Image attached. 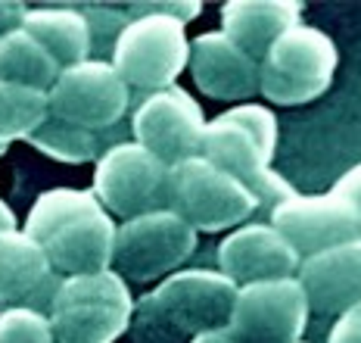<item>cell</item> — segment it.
Returning a JSON list of instances; mask_svg holds the SVG:
<instances>
[{
    "label": "cell",
    "instance_id": "1",
    "mask_svg": "<svg viewBox=\"0 0 361 343\" xmlns=\"http://www.w3.org/2000/svg\"><path fill=\"white\" fill-rule=\"evenodd\" d=\"M237 284L212 268H187L134 303L128 343H190L200 334L228 331Z\"/></svg>",
    "mask_w": 361,
    "mask_h": 343
},
{
    "label": "cell",
    "instance_id": "2",
    "mask_svg": "<svg viewBox=\"0 0 361 343\" xmlns=\"http://www.w3.org/2000/svg\"><path fill=\"white\" fill-rule=\"evenodd\" d=\"M25 234L44 250L54 272L66 278L106 272L112 263L116 225L87 191L59 188L41 193L28 212Z\"/></svg>",
    "mask_w": 361,
    "mask_h": 343
},
{
    "label": "cell",
    "instance_id": "3",
    "mask_svg": "<svg viewBox=\"0 0 361 343\" xmlns=\"http://www.w3.org/2000/svg\"><path fill=\"white\" fill-rule=\"evenodd\" d=\"M134 312L131 290L112 268L63 278L47 322L56 343H112L128 331Z\"/></svg>",
    "mask_w": 361,
    "mask_h": 343
},
{
    "label": "cell",
    "instance_id": "4",
    "mask_svg": "<svg viewBox=\"0 0 361 343\" xmlns=\"http://www.w3.org/2000/svg\"><path fill=\"white\" fill-rule=\"evenodd\" d=\"M336 44L314 25L287 28L259 63V91L277 107H299L321 97L334 81Z\"/></svg>",
    "mask_w": 361,
    "mask_h": 343
},
{
    "label": "cell",
    "instance_id": "5",
    "mask_svg": "<svg viewBox=\"0 0 361 343\" xmlns=\"http://www.w3.org/2000/svg\"><path fill=\"white\" fill-rule=\"evenodd\" d=\"M187 59H190V41L184 22L162 13L131 19L112 47V69L131 91V100L134 94L144 100L149 94L171 88L184 72Z\"/></svg>",
    "mask_w": 361,
    "mask_h": 343
},
{
    "label": "cell",
    "instance_id": "6",
    "mask_svg": "<svg viewBox=\"0 0 361 343\" xmlns=\"http://www.w3.org/2000/svg\"><path fill=\"white\" fill-rule=\"evenodd\" d=\"M169 212L193 231H224L259 212V200L202 156L169 169Z\"/></svg>",
    "mask_w": 361,
    "mask_h": 343
},
{
    "label": "cell",
    "instance_id": "7",
    "mask_svg": "<svg viewBox=\"0 0 361 343\" xmlns=\"http://www.w3.org/2000/svg\"><path fill=\"white\" fill-rule=\"evenodd\" d=\"M197 250V231L180 222L175 212H149L128 219L116 228L112 241V272L122 281H156L184 265Z\"/></svg>",
    "mask_w": 361,
    "mask_h": 343
},
{
    "label": "cell",
    "instance_id": "8",
    "mask_svg": "<svg viewBox=\"0 0 361 343\" xmlns=\"http://www.w3.org/2000/svg\"><path fill=\"white\" fill-rule=\"evenodd\" d=\"M94 197L118 219L169 210V166L147 153L140 144H112L97 160Z\"/></svg>",
    "mask_w": 361,
    "mask_h": 343
},
{
    "label": "cell",
    "instance_id": "9",
    "mask_svg": "<svg viewBox=\"0 0 361 343\" xmlns=\"http://www.w3.org/2000/svg\"><path fill=\"white\" fill-rule=\"evenodd\" d=\"M128 109L131 91L112 69V63L100 59H85L72 69H63L56 85L47 91V113L87 131L116 128Z\"/></svg>",
    "mask_w": 361,
    "mask_h": 343
},
{
    "label": "cell",
    "instance_id": "10",
    "mask_svg": "<svg viewBox=\"0 0 361 343\" xmlns=\"http://www.w3.org/2000/svg\"><path fill=\"white\" fill-rule=\"evenodd\" d=\"M202 131H206V119L200 103L175 85L144 97L131 116L134 144H140L169 169L200 156Z\"/></svg>",
    "mask_w": 361,
    "mask_h": 343
},
{
    "label": "cell",
    "instance_id": "11",
    "mask_svg": "<svg viewBox=\"0 0 361 343\" xmlns=\"http://www.w3.org/2000/svg\"><path fill=\"white\" fill-rule=\"evenodd\" d=\"M308 325V300L296 278L262 281L237 290L228 334L234 343H299Z\"/></svg>",
    "mask_w": 361,
    "mask_h": 343
},
{
    "label": "cell",
    "instance_id": "12",
    "mask_svg": "<svg viewBox=\"0 0 361 343\" xmlns=\"http://www.w3.org/2000/svg\"><path fill=\"white\" fill-rule=\"evenodd\" d=\"M271 228L283 234L299 259H308L340 243L361 241V210L336 193H293L271 210Z\"/></svg>",
    "mask_w": 361,
    "mask_h": 343
},
{
    "label": "cell",
    "instance_id": "13",
    "mask_svg": "<svg viewBox=\"0 0 361 343\" xmlns=\"http://www.w3.org/2000/svg\"><path fill=\"white\" fill-rule=\"evenodd\" d=\"M200 156L206 162H212L215 169L228 172L234 181H240L246 191L259 200V210L271 212L277 203H283L293 197V184L283 175H277L268 166V156L262 153V147L252 140V134H246L240 125H231L224 119H212L202 131V147Z\"/></svg>",
    "mask_w": 361,
    "mask_h": 343
},
{
    "label": "cell",
    "instance_id": "14",
    "mask_svg": "<svg viewBox=\"0 0 361 343\" xmlns=\"http://www.w3.org/2000/svg\"><path fill=\"white\" fill-rule=\"evenodd\" d=\"M63 275L25 231H0V306L47 315Z\"/></svg>",
    "mask_w": 361,
    "mask_h": 343
},
{
    "label": "cell",
    "instance_id": "15",
    "mask_svg": "<svg viewBox=\"0 0 361 343\" xmlns=\"http://www.w3.org/2000/svg\"><path fill=\"white\" fill-rule=\"evenodd\" d=\"M302 259L271 225H243L218 243V265L228 281L237 287L283 281L299 272Z\"/></svg>",
    "mask_w": 361,
    "mask_h": 343
},
{
    "label": "cell",
    "instance_id": "16",
    "mask_svg": "<svg viewBox=\"0 0 361 343\" xmlns=\"http://www.w3.org/2000/svg\"><path fill=\"white\" fill-rule=\"evenodd\" d=\"M296 281L308 300V312L318 318L343 315L361 303V241L340 243L302 259Z\"/></svg>",
    "mask_w": 361,
    "mask_h": 343
},
{
    "label": "cell",
    "instance_id": "17",
    "mask_svg": "<svg viewBox=\"0 0 361 343\" xmlns=\"http://www.w3.org/2000/svg\"><path fill=\"white\" fill-rule=\"evenodd\" d=\"M190 76L212 100H246L259 91V63L224 32H206L190 44Z\"/></svg>",
    "mask_w": 361,
    "mask_h": 343
},
{
    "label": "cell",
    "instance_id": "18",
    "mask_svg": "<svg viewBox=\"0 0 361 343\" xmlns=\"http://www.w3.org/2000/svg\"><path fill=\"white\" fill-rule=\"evenodd\" d=\"M299 19H302L299 0H234L221 6L224 35L255 63H262L271 44L287 28L299 25Z\"/></svg>",
    "mask_w": 361,
    "mask_h": 343
},
{
    "label": "cell",
    "instance_id": "19",
    "mask_svg": "<svg viewBox=\"0 0 361 343\" xmlns=\"http://www.w3.org/2000/svg\"><path fill=\"white\" fill-rule=\"evenodd\" d=\"M19 28L54 56L59 72L90 59V32H87L85 16L78 13V6L25 10Z\"/></svg>",
    "mask_w": 361,
    "mask_h": 343
},
{
    "label": "cell",
    "instance_id": "20",
    "mask_svg": "<svg viewBox=\"0 0 361 343\" xmlns=\"http://www.w3.org/2000/svg\"><path fill=\"white\" fill-rule=\"evenodd\" d=\"M56 78L59 66L54 63V56L22 28L0 38V81L4 85H19L47 94L56 85Z\"/></svg>",
    "mask_w": 361,
    "mask_h": 343
},
{
    "label": "cell",
    "instance_id": "21",
    "mask_svg": "<svg viewBox=\"0 0 361 343\" xmlns=\"http://www.w3.org/2000/svg\"><path fill=\"white\" fill-rule=\"evenodd\" d=\"M118 128V125H116ZM109 128V131H116ZM109 131H87L78 128V125H69L63 119L50 116L44 119L37 128L28 134V144H35L41 153H47L50 160L59 162H90V160H100L103 153L109 150Z\"/></svg>",
    "mask_w": 361,
    "mask_h": 343
},
{
    "label": "cell",
    "instance_id": "22",
    "mask_svg": "<svg viewBox=\"0 0 361 343\" xmlns=\"http://www.w3.org/2000/svg\"><path fill=\"white\" fill-rule=\"evenodd\" d=\"M47 119V94L0 81V144L28 138Z\"/></svg>",
    "mask_w": 361,
    "mask_h": 343
},
{
    "label": "cell",
    "instance_id": "23",
    "mask_svg": "<svg viewBox=\"0 0 361 343\" xmlns=\"http://www.w3.org/2000/svg\"><path fill=\"white\" fill-rule=\"evenodd\" d=\"M78 13L87 22L90 32V56L106 63V56H112V47H116L122 28L131 22L125 6H106V4H85L78 6Z\"/></svg>",
    "mask_w": 361,
    "mask_h": 343
},
{
    "label": "cell",
    "instance_id": "24",
    "mask_svg": "<svg viewBox=\"0 0 361 343\" xmlns=\"http://www.w3.org/2000/svg\"><path fill=\"white\" fill-rule=\"evenodd\" d=\"M218 119H224V122L231 125H240L246 134H252V140L262 147V153L274 156V147H277V119L271 109L259 107V103H243V107H234L228 109V113H221Z\"/></svg>",
    "mask_w": 361,
    "mask_h": 343
},
{
    "label": "cell",
    "instance_id": "25",
    "mask_svg": "<svg viewBox=\"0 0 361 343\" xmlns=\"http://www.w3.org/2000/svg\"><path fill=\"white\" fill-rule=\"evenodd\" d=\"M0 343H56L47 315L32 309L0 312Z\"/></svg>",
    "mask_w": 361,
    "mask_h": 343
},
{
    "label": "cell",
    "instance_id": "26",
    "mask_svg": "<svg viewBox=\"0 0 361 343\" xmlns=\"http://www.w3.org/2000/svg\"><path fill=\"white\" fill-rule=\"evenodd\" d=\"M327 343H361V303L336 315L334 327L327 334Z\"/></svg>",
    "mask_w": 361,
    "mask_h": 343
},
{
    "label": "cell",
    "instance_id": "27",
    "mask_svg": "<svg viewBox=\"0 0 361 343\" xmlns=\"http://www.w3.org/2000/svg\"><path fill=\"white\" fill-rule=\"evenodd\" d=\"M330 193H336V197L349 200L352 206H358V210H361V162H358L355 169L345 172L340 181L334 184V191H330Z\"/></svg>",
    "mask_w": 361,
    "mask_h": 343
},
{
    "label": "cell",
    "instance_id": "28",
    "mask_svg": "<svg viewBox=\"0 0 361 343\" xmlns=\"http://www.w3.org/2000/svg\"><path fill=\"white\" fill-rule=\"evenodd\" d=\"M22 16H25V6L22 4H0V38L16 32L22 25Z\"/></svg>",
    "mask_w": 361,
    "mask_h": 343
},
{
    "label": "cell",
    "instance_id": "29",
    "mask_svg": "<svg viewBox=\"0 0 361 343\" xmlns=\"http://www.w3.org/2000/svg\"><path fill=\"white\" fill-rule=\"evenodd\" d=\"M190 343H234L228 331H212V334H200V337H193Z\"/></svg>",
    "mask_w": 361,
    "mask_h": 343
},
{
    "label": "cell",
    "instance_id": "30",
    "mask_svg": "<svg viewBox=\"0 0 361 343\" xmlns=\"http://www.w3.org/2000/svg\"><path fill=\"white\" fill-rule=\"evenodd\" d=\"M16 228V215H13V210L10 206L0 200V231H13Z\"/></svg>",
    "mask_w": 361,
    "mask_h": 343
},
{
    "label": "cell",
    "instance_id": "31",
    "mask_svg": "<svg viewBox=\"0 0 361 343\" xmlns=\"http://www.w3.org/2000/svg\"><path fill=\"white\" fill-rule=\"evenodd\" d=\"M6 153V144H0V156H4Z\"/></svg>",
    "mask_w": 361,
    "mask_h": 343
},
{
    "label": "cell",
    "instance_id": "32",
    "mask_svg": "<svg viewBox=\"0 0 361 343\" xmlns=\"http://www.w3.org/2000/svg\"><path fill=\"white\" fill-rule=\"evenodd\" d=\"M299 343H305V340H299Z\"/></svg>",
    "mask_w": 361,
    "mask_h": 343
}]
</instances>
